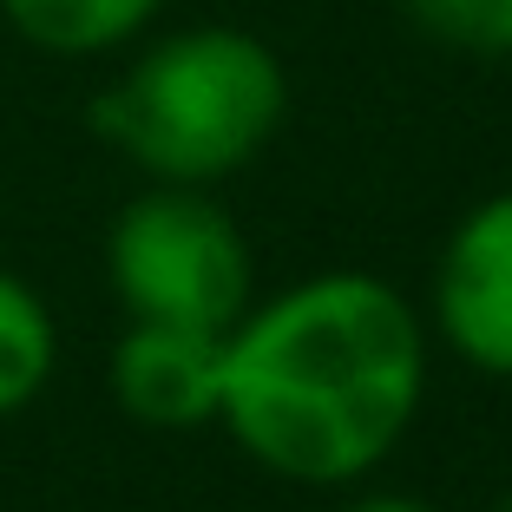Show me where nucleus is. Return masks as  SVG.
I'll list each match as a JSON object with an SVG mask.
<instances>
[{
    "label": "nucleus",
    "instance_id": "obj_5",
    "mask_svg": "<svg viewBox=\"0 0 512 512\" xmlns=\"http://www.w3.org/2000/svg\"><path fill=\"white\" fill-rule=\"evenodd\" d=\"M224 388V335L178 322H125L112 342V401L145 427H211Z\"/></svg>",
    "mask_w": 512,
    "mask_h": 512
},
{
    "label": "nucleus",
    "instance_id": "obj_1",
    "mask_svg": "<svg viewBox=\"0 0 512 512\" xmlns=\"http://www.w3.org/2000/svg\"><path fill=\"white\" fill-rule=\"evenodd\" d=\"M427 401V322L375 270H316L224 329L217 427L289 486H355Z\"/></svg>",
    "mask_w": 512,
    "mask_h": 512
},
{
    "label": "nucleus",
    "instance_id": "obj_8",
    "mask_svg": "<svg viewBox=\"0 0 512 512\" xmlns=\"http://www.w3.org/2000/svg\"><path fill=\"white\" fill-rule=\"evenodd\" d=\"M401 14L453 53L512 60V0H401Z\"/></svg>",
    "mask_w": 512,
    "mask_h": 512
},
{
    "label": "nucleus",
    "instance_id": "obj_3",
    "mask_svg": "<svg viewBox=\"0 0 512 512\" xmlns=\"http://www.w3.org/2000/svg\"><path fill=\"white\" fill-rule=\"evenodd\" d=\"M106 276L125 322H178L224 335L256 302L250 237L204 184L138 191L106 230Z\"/></svg>",
    "mask_w": 512,
    "mask_h": 512
},
{
    "label": "nucleus",
    "instance_id": "obj_2",
    "mask_svg": "<svg viewBox=\"0 0 512 512\" xmlns=\"http://www.w3.org/2000/svg\"><path fill=\"white\" fill-rule=\"evenodd\" d=\"M289 119V73L243 27H184L151 40L99 99L92 132L151 184H224L263 158Z\"/></svg>",
    "mask_w": 512,
    "mask_h": 512
},
{
    "label": "nucleus",
    "instance_id": "obj_9",
    "mask_svg": "<svg viewBox=\"0 0 512 512\" xmlns=\"http://www.w3.org/2000/svg\"><path fill=\"white\" fill-rule=\"evenodd\" d=\"M342 512H440V506H427L414 493H368V499H348Z\"/></svg>",
    "mask_w": 512,
    "mask_h": 512
},
{
    "label": "nucleus",
    "instance_id": "obj_10",
    "mask_svg": "<svg viewBox=\"0 0 512 512\" xmlns=\"http://www.w3.org/2000/svg\"><path fill=\"white\" fill-rule=\"evenodd\" d=\"M486 512H512V493H506V499H499V506H486Z\"/></svg>",
    "mask_w": 512,
    "mask_h": 512
},
{
    "label": "nucleus",
    "instance_id": "obj_7",
    "mask_svg": "<svg viewBox=\"0 0 512 512\" xmlns=\"http://www.w3.org/2000/svg\"><path fill=\"white\" fill-rule=\"evenodd\" d=\"M60 368V322L27 276L0 270V421L33 407Z\"/></svg>",
    "mask_w": 512,
    "mask_h": 512
},
{
    "label": "nucleus",
    "instance_id": "obj_6",
    "mask_svg": "<svg viewBox=\"0 0 512 512\" xmlns=\"http://www.w3.org/2000/svg\"><path fill=\"white\" fill-rule=\"evenodd\" d=\"M0 14L20 40L53 60H99L132 46L165 14V0H0Z\"/></svg>",
    "mask_w": 512,
    "mask_h": 512
},
{
    "label": "nucleus",
    "instance_id": "obj_4",
    "mask_svg": "<svg viewBox=\"0 0 512 512\" xmlns=\"http://www.w3.org/2000/svg\"><path fill=\"white\" fill-rule=\"evenodd\" d=\"M427 316L473 375L512 381V191L480 197L447 230Z\"/></svg>",
    "mask_w": 512,
    "mask_h": 512
}]
</instances>
